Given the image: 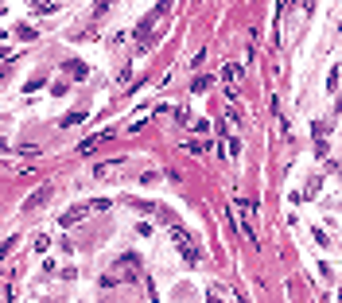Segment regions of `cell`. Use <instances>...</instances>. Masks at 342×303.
Wrapping results in <instances>:
<instances>
[{"label":"cell","instance_id":"obj_1","mask_svg":"<svg viewBox=\"0 0 342 303\" xmlns=\"http://www.w3.org/2000/svg\"><path fill=\"white\" fill-rule=\"evenodd\" d=\"M229 210H233V218H237V229L257 245V202L237 199V202H229Z\"/></svg>","mask_w":342,"mask_h":303},{"label":"cell","instance_id":"obj_7","mask_svg":"<svg viewBox=\"0 0 342 303\" xmlns=\"http://www.w3.org/2000/svg\"><path fill=\"white\" fill-rule=\"evenodd\" d=\"M66 66H70V78H78V82L90 74V70H86V62H78V58H74V62H66Z\"/></svg>","mask_w":342,"mask_h":303},{"label":"cell","instance_id":"obj_3","mask_svg":"<svg viewBox=\"0 0 342 303\" xmlns=\"http://www.w3.org/2000/svg\"><path fill=\"white\" fill-rule=\"evenodd\" d=\"M124 167H128L124 159H105V163H98V167H94V179H98V183L121 179V175H124Z\"/></svg>","mask_w":342,"mask_h":303},{"label":"cell","instance_id":"obj_9","mask_svg":"<svg viewBox=\"0 0 342 303\" xmlns=\"http://www.w3.org/2000/svg\"><path fill=\"white\" fill-rule=\"evenodd\" d=\"M327 90H331V94L339 90V66H331V78H327Z\"/></svg>","mask_w":342,"mask_h":303},{"label":"cell","instance_id":"obj_2","mask_svg":"<svg viewBox=\"0 0 342 303\" xmlns=\"http://www.w3.org/2000/svg\"><path fill=\"white\" fill-rule=\"evenodd\" d=\"M171 241H175V249H179V256L183 260H191V264H198L202 260V249H198V241L183 229V226H171Z\"/></svg>","mask_w":342,"mask_h":303},{"label":"cell","instance_id":"obj_10","mask_svg":"<svg viewBox=\"0 0 342 303\" xmlns=\"http://www.w3.org/2000/svg\"><path fill=\"white\" fill-rule=\"evenodd\" d=\"M16 241H20V237H8V241L0 245V260H4V256H8V252H12V249H16Z\"/></svg>","mask_w":342,"mask_h":303},{"label":"cell","instance_id":"obj_8","mask_svg":"<svg viewBox=\"0 0 342 303\" xmlns=\"http://www.w3.org/2000/svg\"><path fill=\"white\" fill-rule=\"evenodd\" d=\"M27 4H31V12H43V16H47V12H55V4H51V0H27Z\"/></svg>","mask_w":342,"mask_h":303},{"label":"cell","instance_id":"obj_6","mask_svg":"<svg viewBox=\"0 0 342 303\" xmlns=\"http://www.w3.org/2000/svg\"><path fill=\"white\" fill-rule=\"evenodd\" d=\"M51 199V191H47V187H43V191H39V195H31V199L24 202V206H27V210H35V206H43V202Z\"/></svg>","mask_w":342,"mask_h":303},{"label":"cell","instance_id":"obj_11","mask_svg":"<svg viewBox=\"0 0 342 303\" xmlns=\"http://www.w3.org/2000/svg\"><path fill=\"white\" fill-rule=\"evenodd\" d=\"M206 86H210V78H195V86H191V94H202Z\"/></svg>","mask_w":342,"mask_h":303},{"label":"cell","instance_id":"obj_5","mask_svg":"<svg viewBox=\"0 0 342 303\" xmlns=\"http://www.w3.org/2000/svg\"><path fill=\"white\" fill-rule=\"evenodd\" d=\"M222 78H226L229 90H237V86H241V78H245V66H241V62H229V66H222Z\"/></svg>","mask_w":342,"mask_h":303},{"label":"cell","instance_id":"obj_4","mask_svg":"<svg viewBox=\"0 0 342 303\" xmlns=\"http://www.w3.org/2000/svg\"><path fill=\"white\" fill-rule=\"evenodd\" d=\"M86 214H94V210H90V202H78V206H70V210H62V214H58V226L66 229V226H74V222H82Z\"/></svg>","mask_w":342,"mask_h":303}]
</instances>
